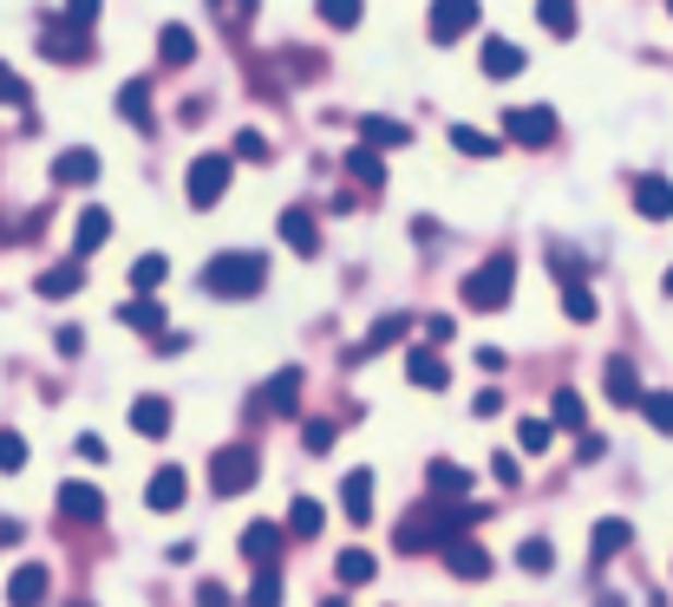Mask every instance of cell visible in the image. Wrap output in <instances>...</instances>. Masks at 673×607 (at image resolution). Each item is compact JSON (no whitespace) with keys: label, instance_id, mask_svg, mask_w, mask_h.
Here are the masks:
<instances>
[{"label":"cell","instance_id":"1","mask_svg":"<svg viewBox=\"0 0 673 607\" xmlns=\"http://www.w3.org/2000/svg\"><path fill=\"white\" fill-rule=\"evenodd\" d=\"M471 523H484V510H458L452 497H438V490H432V503H419V510L399 523V556H425V549L452 543V536H458V530H471Z\"/></svg>","mask_w":673,"mask_h":607},{"label":"cell","instance_id":"2","mask_svg":"<svg viewBox=\"0 0 673 607\" xmlns=\"http://www.w3.org/2000/svg\"><path fill=\"white\" fill-rule=\"evenodd\" d=\"M262 281H268V262L255 248H223L203 268V294H216V301H249V294H262Z\"/></svg>","mask_w":673,"mask_h":607},{"label":"cell","instance_id":"3","mask_svg":"<svg viewBox=\"0 0 673 607\" xmlns=\"http://www.w3.org/2000/svg\"><path fill=\"white\" fill-rule=\"evenodd\" d=\"M465 307H478V314H497V307H510V294H517V262L510 255H491L484 268H471L465 275Z\"/></svg>","mask_w":673,"mask_h":607},{"label":"cell","instance_id":"4","mask_svg":"<svg viewBox=\"0 0 673 607\" xmlns=\"http://www.w3.org/2000/svg\"><path fill=\"white\" fill-rule=\"evenodd\" d=\"M255 477H262V464H255L249 445H223V451L209 458V490H216V497H242Z\"/></svg>","mask_w":673,"mask_h":607},{"label":"cell","instance_id":"5","mask_svg":"<svg viewBox=\"0 0 673 607\" xmlns=\"http://www.w3.org/2000/svg\"><path fill=\"white\" fill-rule=\"evenodd\" d=\"M504 137L524 144V150H550L556 144V111L550 105H517V111H504Z\"/></svg>","mask_w":673,"mask_h":607},{"label":"cell","instance_id":"6","mask_svg":"<svg viewBox=\"0 0 673 607\" xmlns=\"http://www.w3.org/2000/svg\"><path fill=\"white\" fill-rule=\"evenodd\" d=\"M39 52L59 59V65H79V59H92V26H72L65 13H52L46 33H39Z\"/></svg>","mask_w":673,"mask_h":607},{"label":"cell","instance_id":"7","mask_svg":"<svg viewBox=\"0 0 673 607\" xmlns=\"http://www.w3.org/2000/svg\"><path fill=\"white\" fill-rule=\"evenodd\" d=\"M295 405H301V366H281V373L249 399V418H295Z\"/></svg>","mask_w":673,"mask_h":607},{"label":"cell","instance_id":"8","mask_svg":"<svg viewBox=\"0 0 673 607\" xmlns=\"http://www.w3.org/2000/svg\"><path fill=\"white\" fill-rule=\"evenodd\" d=\"M478 0H432V13H425V33L438 39V46H458L465 33H478Z\"/></svg>","mask_w":673,"mask_h":607},{"label":"cell","instance_id":"9","mask_svg":"<svg viewBox=\"0 0 673 607\" xmlns=\"http://www.w3.org/2000/svg\"><path fill=\"white\" fill-rule=\"evenodd\" d=\"M223 190H229V157H196V163H190V177H183L190 209H216V203H223Z\"/></svg>","mask_w":673,"mask_h":607},{"label":"cell","instance_id":"10","mask_svg":"<svg viewBox=\"0 0 673 607\" xmlns=\"http://www.w3.org/2000/svg\"><path fill=\"white\" fill-rule=\"evenodd\" d=\"M412 333V314H386V320H373V333L360 340V347H347V366H366L373 353H386V347H399Z\"/></svg>","mask_w":673,"mask_h":607},{"label":"cell","instance_id":"11","mask_svg":"<svg viewBox=\"0 0 673 607\" xmlns=\"http://www.w3.org/2000/svg\"><path fill=\"white\" fill-rule=\"evenodd\" d=\"M438 556H445V569H452L458 582H484V575H491V556H484V549H478L465 530H458L452 543H438Z\"/></svg>","mask_w":673,"mask_h":607},{"label":"cell","instance_id":"12","mask_svg":"<svg viewBox=\"0 0 673 607\" xmlns=\"http://www.w3.org/2000/svg\"><path fill=\"white\" fill-rule=\"evenodd\" d=\"M52 183H59V190H85V183H98V150H85V144L59 150V157H52Z\"/></svg>","mask_w":673,"mask_h":607},{"label":"cell","instance_id":"13","mask_svg":"<svg viewBox=\"0 0 673 607\" xmlns=\"http://www.w3.org/2000/svg\"><path fill=\"white\" fill-rule=\"evenodd\" d=\"M183 497H190V477L177 471V464H164L151 484H144V503L157 510V517H170V510H183Z\"/></svg>","mask_w":673,"mask_h":607},{"label":"cell","instance_id":"14","mask_svg":"<svg viewBox=\"0 0 673 607\" xmlns=\"http://www.w3.org/2000/svg\"><path fill=\"white\" fill-rule=\"evenodd\" d=\"M59 517L65 523H98L105 517V490L98 484H59Z\"/></svg>","mask_w":673,"mask_h":607},{"label":"cell","instance_id":"15","mask_svg":"<svg viewBox=\"0 0 673 607\" xmlns=\"http://www.w3.org/2000/svg\"><path fill=\"white\" fill-rule=\"evenodd\" d=\"M406 379H412L419 392H445V386H452V366H445L432 347H412V353H406Z\"/></svg>","mask_w":673,"mask_h":607},{"label":"cell","instance_id":"16","mask_svg":"<svg viewBox=\"0 0 673 607\" xmlns=\"http://www.w3.org/2000/svg\"><path fill=\"white\" fill-rule=\"evenodd\" d=\"M131 432H137V438H164V432H170V399H157V392L131 399Z\"/></svg>","mask_w":673,"mask_h":607},{"label":"cell","instance_id":"17","mask_svg":"<svg viewBox=\"0 0 673 607\" xmlns=\"http://www.w3.org/2000/svg\"><path fill=\"white\" fill-rule=\"evenodd\" d=\"M340 510H347V523H373V471H347Z\"/></svg>","mask_w":673,"mask_h":607},{"label":"cell","instance_id":"18","mask_svg":"<svg viewBox=\"0 0 673 607\" xmlns=\"http://www.w3.org/2000/svg\"><path fill=\"white\" fill-rule=\"evenodd\" d=\"M242 556H249L255 569H275V562H281V530H275V523H249V530H242Z\"/></svg>","mask_w":673,"mask_h":607},{"label":"cell","instance_id":"19","mask_svg":"<svg viewBox=\"0 0 673 607\" xmlns=\"http://www.w3.org/2000/svg\"><path fill=\"white\" fill-rule=\"evenodd\" d=\"M635 209H641L648 222H673V183L668 177H641V183H635Z\"/></svg>","mask_w":673,"mask_h":607},{"label":"cell","instance_id":"20","mask_svg":"<svg viewBox=\"0 0 673 607\" xmlns=\"http://www.w3.org/2000/svg\"><path fill=\"white\" fill-rule=\"evenodd\" d=\"M347 177H353L360 190H380V183H386V163H380V144H366V137H360V144L347 150Z\"/></svg>","mask_w":673,"mask_h":607},{"label":"cell","instance_id":"21","mask_svg":"<svg viewBox=\"0 0 673 607\" xmlns=\"http://www.w3.org/2000/svg\"><path fill=\"white\" fill-rule=\"evenodd\" d=\"M281 242L295 248V255H314L321 248V229H314V216L295 203V209H281Z\"/></svg>","mask_w":673,"mask_h":607},{"label":"cell","instance_id":"22","mask_svg":"<svg viewBox=\"0 0 673 607\" xmlns=\"http://www.w3.org/2000/svg\"><path fill=\"white\" fill-rule=\"evenodd\" d=\"M33 288H39V301H65V294L85 288V262H59V268H46Z\"/></svg>","mask_w":673,"mask_h":607},{"label":"cell","instance_id":"23","mask_svg":"<svg viewBox=\"0 0 673 607\" xmlns=\"http://www.w3.org/2000/svg\"><path fill=\"white\" fill-rule=\"evenodd\" d=\"M524 72V46L517 39H484V78H517Z\"/></svg>","mask_w":673,"mask_h":607},{"label":"cell","instance_id":"24","mask_svg":"<svg viewBox=\"0 0 673 607\" xmlns=\"http://www.w3.org/2000/svg\"><path fill=\"white\" fill-rule=\"evenodd\" d=\"M118 118L137 124V131H151V85H144V78H124V85H118Z\"/></svg>","mask_w":673,"mask_h":607},{"label":"cell","instance_id":"25","mask_svg":"<svg viewBox=\"0 0 673 607\" xmlns=\"http://www.w3.org/2000/svg\"><path fill=\"white\" fill-rule=\"evenodd\" d=\"M360 137H366V144H380V150H399V144H412V124L366 111V118H360Z\"/></svg>","mask_w":673,"mask_h":607},{"label":"cell","instance_id":"26","mask_svg":"<svg viewBox=\"0 0 673 607\" xmlns=\"http://www.w3.org/2000/svg\"><path fill=\"white\" fill-rule=\"evenodd\" d=\"M118 320H124L131 333H151V340L164 333V307H157V294H137V301H124V307H118Z\"/></svg>","mask_w":673,"mask_h":607},{"label":"cell","instance_id":"27","mask_svg":"<svg viewBox=\"0 0 673 607\" xmlns=\"http://www.w3.org/2000/svg\"><path fill=\"white\" fill-rule=\"evenodd\" d=\"M628 536H635V530H628L622 517H609V523H596V536H589V562L602 569L609 556H622V549H628Z\"/></svg>","mask_w":673,"mask_h":607},{"label":"cell","instance_id":"28","mask_svg":"<svg viewBox=\"0 0 673 607\" xmlns=\"http://www.w3.org/2000/svg\"><path fill=\"white\" fill-rule=\"evenodd\" d=\"M602 386H609V399H615V405H641V392H648V386L635 379V366H628V360H609Z\"/></svg>","mask_w":673,"mask_h":607},{"label":"cell","instance_id":"29","mask_svg":"<svg viewBox=\"0 0 673 607\" xmlns=\"http://www.w3.org/2000/svg\"><path fill=\"white\" fill-rule=\"evenodd\" d=\"M7 602H46V569H39V562H26V569H13V575H7Z\"/></svg>","mask_w":673,"mask_h":607},{"label":"cell","instance_id":"30","mask_svg":"<svg viewBox=\"0 0 673 607\" xmlns=\"http://www.w3.org/2000/svg\"><path fill=\"white\" fill-rule=\"evenodd\" d=\"M157 52H164V65H190V59H196V33H190V26H164V33H157Z\"/></svg>","mask_w":673,"mask_h":607},{"label":"cell","instance_id":"31","mask_svg":"<svg viewBox=\"0 0 673 607\" xmlns=\"http://www.w3.org/2000/svg\"><path fill=\"white\" fill-rule=\"evenodd\" d=\"M556 288H563V314L589 327V320H596V294H589V281H582V275H569V281H556Z\"/></svg>","mask_w":673,"mask_h":607},{"label":"cell","instance_id":"32","mask_svg":"<svg viewBox=\"0 0 673 607\" xmlns=\"http://www.w3.org/2000/svg\"><path fill=\"white\" fill-rule=\"evenodd\" d=\"M425 484H432L438 497H465V490H471V471H458L452 458H438V464H425Z\"/></svg>","mask_w":673,"mask_h":607},{"label":"cell","instance_id":"33","mask_svg":"<svg viewBox=\"0 0 673 607\" xmlns=\"http://www.w3.org/2000/svg\"><path fill=\"white\" fill-rule=\"evenodd\" d=\"M72 242H79V255L105 248V242H111V216H105V209H85V216H79V235H72Z\"/></svg>","mask_w":673,"mask_h":607},{"label":"cell","instance_id":"34","mask_svg":"<svg viewBox=\"0 0 673 607\" xmlns=\"http://www.w3.org/2000/svg\"><path fill=\"white\" fill-rule=\"evenodd\" d=\"M537 20H543V33L569 39L576 33V0H537Z\"/></svg>","mask_w":673,"mask_h":607},{"label":"cell","instance_id":"35","mask_svg":"<svg viewBox=\"0 0 673 607\" xmlns=\"http://www.w3.org/2000/svg\"><path fill=\"white\" fill-rule=\"evenodd\" d=\"M164 275H170V262H164V255H137V262H131V288H137V294H157V288H164Z\"/></svg>","mask_w":673,"mask_h":607},{"label":"cell","instance_id":"36","mask_svg":"<svg viewBox=\"0 0 673 607\" xmlns=\"http://www.w3.org/2000/svg\"><path fill=\"white\" fill-rule=\"evenodd\" d=\"M550 425H563V432H582V425H589V418H582V392H569V386H563V392L550 399Z\"/></svg>","mask_w":673,"mask_h":607},{"label":"cell","instance_id":"37","mask_svg":"<svg viewBox=\"0 0 673 607\" xmlns=\"http://www.w3.org/2000/svg\"><path fill=\"white\" fill-rule=\"evenodd\" d=\"M288 536H321V503L314 497H295V510H288Z\"/></svg>","mask_w":673,"mask_h":607},{"label":"cell","instance_id":"38","mask_svg":"<svg viewBox=\"0 0 673 607\" xmlns=\"http://www.w3.org/2000/svg\"><path fill=\"white\" fill-rule=\"evenodd\" d=\"M635 412H641L654 432H668V438H673V392H641V405H635Z\"/></svg>","mask_w":673,"mask_h":607},{"label":"cell","instance_id":"39","mask_svg":"<svg viewBox=\"0 0 673 607\" xmlns=\"http://www.w3.org/2000/svg\"><path fill=\"white\" fill-rule=\"evenodd\" d=\"M452 150H465V157H497V137H484V131H471V124H452Z\"/></svg>","mask_w":673,"mask_h":607},{"label":"cell","instance_id":"40","mask_svg":"<svg viewBox=\"0 0 673 607\" xmlns=\"http://www.w3.org/2000/svg\"><path fill=\"white\" fill-rule=\"evenodd\" d=\"M550 438H556V425H550V418H524V425H517V445H524L530 458H537V451H550Z\"/></svg>","mask_w":673,"mask_h":607},{"label":"cell","instance_id":"41","mask_svg":"<svg viewBox=\"0 0 673 607\" xmlns=\"http://www.w3.org/2000/svg\"><path fill=\"white\" fill-rule=\"evenodd\" d=\"M517 562H524V569H530V575H550V569H556V549H550V543H543V536H530V543H524V549H517Z\"/></svg>","mask_w":673,"mask_h":607},{"label":"cell","instance_id":"42","mask_svg":"<svg viewBox=\"0 0 673 607\" xmlns=\"http://www.w3.org/2000/svg\"><path fill=\"white\" fill-rule=\"evenodd\" d=\"M360 13H366V0H321V20H327V26H340V33H347V26H360Z\"/></svg>","mask_w":673,"mask_h":607},{"label":"cell","instance_id":"43","mask_svg":"<svg viewBox=\"0 0 673 607\" xmlns=\"http://www.w3.org/2000/svg\"><path fill=\"white\" fill-rule=\"evenodd\" d=\"M340 582H347V588L373 582V556H366V549H347V556H340Z\"/></svg>","mask_w":673,"mask_h":607},{"label":"cell","instance_id":"44","mask_svg":"<svg viewBox=\"0 0 673 607\" xmlns=\"http://www.w3.org/2000/svg\"><path fill=\"white\" fill-rule=\"evenodd\" d=\"M301 451H314V458L334 451V425H327V418H308V425H301Z\"/></svg>","mask_w":673,"mask_h":607},{"label":"cell","instance_id":"45","mask_svg":"<svg viewBox=\"0 0 673 607\" xmlns=\"http://www.w3.org/2000/svg\"><path fill=\"white\" fill-rule=\"evenodd\" d=\"M20 464H26V438H20V432H0V471L13 477Z\"/></svg>","mask_w":673,"mask_h":607},{"label":"cell","instance_id":"46","mask_svg":"<svg viewBox=\"0 0 673 607\" xmlns=\"http://www.w3.org/2000/svg\"><path fill=\"white\" fill-rule=\"evenodd\" d=\"M236 157H249V163H262V157H268V137L242 124V131H236Z\"/></svg>","mask_w":673,"mask_h":607},{"label":"cell","instance_id":"47","mask_svg":"<svg viewBox=\"0 0 673 607\" xmlns=\"http://www.w3.org/2000/svg\"><path fill=\"white\" fill-rule=\"evenodd\" d=\"M0 105H26V78L13 65H0Z\"/></svg>","mask_w":673,"mask_h":607},{"label":"cell","instance_id":"48","mask_svg":"<svg viewBox=\"0 0 673 607\" xmlns=\"http://www.w3.org/2000/svg\"><path fill=\"white\" fill-rule=\"evenodd\" d=\"M491 471H497V484H504V490H517V484H524V471H517V458H510V451H497V458H491Z\"/></svg>","mask_w":673,"mask_h":607},{"label":"cell","instance_id":"49","mask_svg":"<svg viewBox=\"0 0 673 607\" xmlns=\"http://www.w3.org/2000/svg\"><path fill=\"white\" fill-rule=\"evenodd\" d=\"M452 333H458V320H452V314H432V320H425V340H432V347H445Z\"/></svg>","mask_w":673,"mask_h":607},{"label":"cell","instance_id":"50","mask_svg":"<svg viewBox=\"0 0 673 607\" xmlns=\"http://www.w3.org/2000/svg\"><path fill=\"white\" fill-rule=\"evenodd\" d=\"M98 7H105V0H65V20H72V26H92Z\"/></svg>","mask_w":673,"mask_h":607},{"label":"cell","instance_id":"51","mask_svg":"<svg viewBox=\"0 0 673 607\" xmlns=\"http://www.w3.org/2000/svg\"><path fill=\"white\" fill-rule=\"evenodd\" d=\"M249 602H281V582H275V569H262V582H255V588H249Z\"/></svg>","mask_w":673,"mask_h":607},{"label":"cell","instance_id":"52","mask_svg":"<svg viewBox=\"0 0 673 607\" xmlns=\"http://www.w3.org/2000/svg\"><path fill=\"white\" fill-rule=\"evenodd\" d=\"M79 458H92V464H105V438H98V432H79Z\"/></svg>","mask_w":673,"mask_h":607},{"label":"cell","instance_id":"53","mask_svg":"<svg viewBox=\"0 0 673 607\" xmlns=\"http://www.w3.org/2000/svg\"><path fill=\"white\" fill-rule=\"evenodd\" d=\"M196 602H203V607H223V602H229V588H223V582H196Z\"/></svg>","mask_w":673,"mask_h":607},{"label":"cell","instance_id":"54","mask_svg":"<svg viewBox=\"0 0 673 607\" xmlns=\"http://www.w3.org/2000/svg\"><path fill=\"white\" fill-rule=\"evenodd\" d=\"M471 412H478V418H497V412H504V399H497V392H478V399H471Z\"/></svg>","mask_w":673,"mask_h":607},{"label":"cell","instance_id":"55","mask_svg":"<svg viewBox=\"0 0 673 607\" xmlns=\"http://www.w3.org/2000/svg\"><path fill=\"white\" fill-rule=\"evenodd\" d=\"M661 288H668V301H673V268H668V281H661Z\"/></svg>","mask_w":673,"mask_h":607},{"label":"cell","instance_id":"56","mask_svg":"<svg viewBox=\"0 0 673 607\" xmlns=\"http://www.w3.org/2000/svg\"><path fill=\"white\" fill-rule=\"evenodd\" d=\"M668 13H673V0H668Z\"/></svg>","mask_w":673,"mask_h":607}]
</instances>
